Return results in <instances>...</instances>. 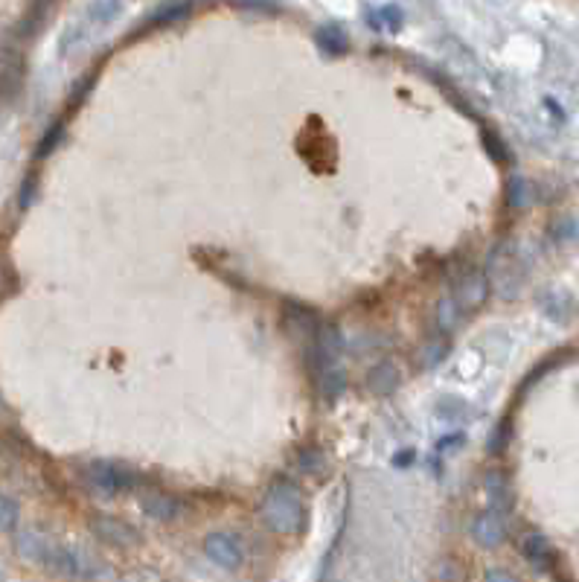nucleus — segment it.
<instances>
[{
	"label": "nucleus",
	"mask_w": 579,
	"mask_h": 582,
	"mask_svg": "<svg viewBox=\"0 0 579 582\" xmlns=\"http://www.w3.org/2000/svg\"><path fill=\"white\" fill-rule=\"evenodd\" d=\"M480 143H483V149H487L489 161L501 163V166L512 163V152H510L507 140H504V137H501L498 132H495V129H483V134H480Z\"/></svg>",
	"instance_id": "obj_18"
},
{
	"label": "nucleus",
	"mask_w": 579,
	"mask_h": 582,
	"mask_svg": "<svg viewBox=\"0 0 579 582\" xmlns=\"http://www.w3.org/2000/svg\"><path fill=\"white\" fill-rule=\"evenodd\" d=\"M405 460H414V451H402V454H396V458H393L396 466H408Z\"/></svg>",
	"instance_id": "obj_32"
},
{
	"label": "nucleus",
	"mask_w": 579,
	"mask_h": 582,
	"mask_svg": "<svg viewBox=\"0 0 579 582\" xmlns=\"http://www.w3.org/2000/svg\"><path fill=\"white\" fill-rule=\"evenodd\" d=\"M314 367L318 364H332V362H341V353H344V335L335 323L323 321L318 323L314 330Z\"/></svg>",
	"instance_id": "obj_8"
},
{
	"label": "nucleus",
	"mask_w": 579,
	"mask_h": 582,
	"mask_svg": "<svg viewBox=\"0 0 579 582\" xmlns=\"http://www.w3.org/2000/svg\"><path fill=\"white\" fill-rule=\"evenodd\" d=\"M457 317H460V312H457V306H455V300L451 298H443L437 303V323H440V330H455V323H457Z\"/></svg>",
	"instance_id": "obj_26"
},
{
	"label": "nucleus",
	"mask_w": 579,
	"mask_h": 582,
	"mask_svg": "<svg viewBox=\"0 0 579 582\" xmlns=\"http://www.w3.org/2000/svg\"><path fill=\"white\" fill-rule=\"evenodd\" d=\"M93 84H97V70L88 73V79H82L76 88H73V93H70V111L79 108V105L91 97V88H93Z\"/></svg>",
	"instance_id": "obj_27"
},
{
	"label": "nucleus",
	"mask_w": 579,
	"mask_h": 582,
	"mask_svg": "<svg viewBox=\"0 0 579 582\" xmlns=\"http://www.w3.org/2000/svg\"><path fill=\"white\" fill-rule=\"evenodd\" d=\"M47 12H50V6H47V4H36V6H29V9H27V15L20 18V24H18V36H20V38H33V36L38 33V29H41V24H44V20H41V18H44Z\"/></svg>",
	"instance_id": "obj_22"
},
{
	"label": "nucleus",
	"mask_w": 579,
	"mask_h": 582,
	"mask_svg": "<svg viewBox=\"0 0 579 582\" xmlns=\"http://www.w3.org/2000/svg\"><path fill=\"white\" fill-rule=\"evenodd\" d=\"M65 134H67L65 120H56V123H52L50 129L41 134V140H38V146H36V161H44V157H50L52 152H56L59 146H61V140H65Z\"/></svg>",
	"instance_id": "obj_19"
},
{
	"label": "nucleus",
	"mask_w": 579,
	"mask_h": 582,
	"mask_svg": "<svg viewBox=\"0 0 579 582\" xmlns=\"http://www.w3.org/2000/svg\"><path fill=\"white\" fill-rule=\"evenodd\" d=\"M189 12H193V6L189 4H163V6H157V12L146 18V24L140 27V33H146V29H161V27H170L175 24V20H181L186 18Z\"/></svg>",
	"instance_id": "obj_17"
},
{
	"label": "nucleus",
	"mask_w": 579,
	"mask_h": 582,
	"mask_svg": "<svg viewBox=\"0 0 579 582\" xmlns=\"http://www.w3.org/2000/svg\"><path fill=\"white\" fill-rule=\"evenodd\" d=\"M521 554H524V559L535 568V570H553V565H556V550H553V545L547 542V538L542 536V533H527L521 538Z\"/></svg>",
	"instance_id": "obj_11"
},
{
	"label": "nucleus",
	"mask_w": 579,
	"mask_h": 582,
	"mask_svg": "<svg viewBox=\"0 0 579 582\" xmlns=\"http://www.w3.org/2000/svg\"><path fill=\"white\" fill-rule=\"evenodd\" d=\"M364 18L376 33H399L405 24V12L399 4H367Z\"/></svg>",
	"instance_id": "obj_9"
},
{
	"label": "nucleus",
	"mask_w": 579,
	"mask_h": 582,
	"mask_svg": "<svg viewBox=\"0 0 579 582\" xmlns=\"http://www.w3.org/2000/svg\"><path fill=\"white\" fill-rule=\"evenodd\" d=\"M297 469L303 474H323L326 469V454L318 446H306L297 451Z\"/></svg>",
	"instance_id": "obj_21"
},
{
	"label": "nucleus",
	"mask_w": 579,
	"mask_h": 582,
	"mask_svg": "<svg viewBox=\"0 0 579 582\" xmlns=\"http://www.w3.org/2000/svg\"><path fill=\"white\" fill-rule=\"evenodd\" d=\"M91 533L97 536L102 545H108V547L129 550L134 545H140V533H137L129 522H123V518H114V515H93L91 518Z\"/></svg>",
	"instance_id": "obj_6"
},
{
	"label": "nucleus",
	"mask_w": 579,
	"mask_h": 582,
	"mask_svg": "<svg viewBox=\"0 0 579 582\" xmlns=\"http://www.w3.org/2000/svg\"><path fill=\"white\" fill-rule=\"evenodd\" d=\"M314 382H318V390L326 402H335V399H341V394L346 390V370L341 362L318 364L314 367Z\"/></svg>",
	"instance_id": "obj_12"
},
{
	"label": "nucleus",
	"mask_w": 579,
	"mask_h": 582,
	"mask_svg": "<svg viewBox=\"0 0 579 582\" xmlns=\"http://www.w3.org/2000/svg\"><path fill=\"white\" fill-rule=\"evenodd\" d=\"M236 9H242V12H277L280 6H271V4H239Z\"/></svg>",
	"instance_id": "obj_31"
},
{
	"label": "nucleus",
	"mask_w": 579,
	"mask_h": 582,
	"mask_svg": "<svg viewBox=\"0 0 579 582\" xmlns=\"http://www.w3.org/2000/svg\"><path fill=\"white\" fill-rule=\"evenodd\" d=\"M487 495L495 506H510V490H507V481L501 474H489L487 478Z\"/></svg>",
	"instance_id": "obj_25"
},
{
	"label": "nucleus",
	"mask_w": 579,
	"mask_h": 582,
	"mask_svg": "<svg viewBox=\"0 0 579 582\" xmlns=\"http://www.w3.org/2000/svg\"><path fill=\"white\" fill-rule=\"evenodd\" d=\"M559 582H567V579H559Z\"/></svg>",
	"instance_id": "obj_33"
},
{
	"label": "nucleus",
	"mask_w": 579,
	"mask_h": 582,
	"mask_svg": "<svg viewBox=\"0 0 579 582\" xmlns=\"http://www.w3.org/2000/svg\"><path fill=\"white\" fill-rule=\"evenodd\" d=\"M367 390L376 396H391L393 390L402 382V376H399V367L393 362H378L370 373H367Z\"/></svg>",
	"instance_id": "obj_13"
},
{
	"label": "nucleus",
	"mask_w": 579,
	"mask_h": 582,
	"mask_svg": "<svg viewBox=\"0 0 579 582\" xmlns=\"http://www.w3.org/2000/svg\"><path fill=\"white\" fill-rule=\"evenodd\" d=\"M469 533H472V538H475V545L495 550L498 545H504V538H507V524H504L498 510H483L472 518Z\"/></svg>",
	"instance_id": "obj_7"
},
{
	"label": "nucleus",
	"mask_w": 579,
	"mask_h": 582,
	"mask_svg": "<svg viewBox=\"0 0 579 582\" xmlns=\"http://www.w3.org/2000/svg\"><path fill=\"white\" fill-rule=\"evenodd\" d=\"M259 518L268 530L280 536H294L306 524V501L303 492L286 478H277L259 501Z\"/></svg>",
	"instance_id": "obj_1"
},
{
	"label": "nucleus",
	"mask_w": 579,
	"mask_h": 582,
	"mask_svg": "<svg viewBox=\"0 0 579 582\" xmlns=\"http://www.w3.org/2000/svg\"><path fill=\"white\" fill-rule=\"evenodd\" d=\"M18 518H20L18 504L12 498H6V495H0V533H15Z\"/></svg>",
	"instance_id": "obj_24"
},
{
	"label": "nucleus",
	"mask_w": 579,
	"mask_h": 582,
	"mask_svg": "<svg viewBox=\"0 0 579 582\" xmlns=\"http://www.w3.org/2000/svg\"><path fill=\"white\" fill-rule=\"evenodd\" d=\"M489 298V277H487V271H480V268H463V274L457 277L455 283V306H457V312H475L480 309L483 303H487Z\"/></svg>",
	"instance_id": "obj_4"
},
{
	"label": "nucleus",
	"mask_w": 579,
	"mask_h": 582,
	"mask_svg": "<svg viewBox=\"0 0 579 582\" xmlns=\"http://www.w3.org/2000/svg\"><path fill=\"white\" fill-rule=\"evenodd\" d=\"M446 355H448V338L446 335L428 338V341L419 347V364H423L425 370L437 367Z\"/></svg>",
	"instance_id": "obj_20"
},
{
	"label": "nucleus",
	"mask_w": 579,
	"mask_h": 582,
	"mask_svg": "<svg viewBox=\"0 0 579 582\" xmlns=\"http://www.w3.org/2000/svg\"><path fill=\"white\" fill-rule=\"evenodd\" d=\"M483 582H519V577L510 574L507 568H489L487 574H483Z\"/></svg>",
	"instance_id": "obj_29"
},
{
	"label": "nucleus",
	"mask_w": 579,
	"mask_h": 582,
	"mask_svg": "<svg viewBox=\"0 0 579 582\" xmlns=\"http://www.w3.org/2000/svg\"><path fill=\"white\" fill-rule=\"evenodd\" d=\"M79 481L97 498H117L137 486V472L117 460H91L79 469Z\"/></svg>",
	"instance_id": "obj_2"
},
{
	"label": "nucleus",
	"mask_w": 579,
	"mask_h": 582,
	"mask_svg": "<svg viewBox=\"0 0 579 582\" xmlns=\"http://www.w3.org/2000/svg\"><path fill=\"white\" fill-rule=\"evenodd\" d=\"M44 568H50L52 574H59L65 579H93L102 570V565L91 554H82V550H76V547H65V545H56V542H52L47 550Z\"/></svg>",
	"instance_id": "obj_3"
},
{
	"label": "nucleus",
	"mask_w": 579,
	"mask_h": 582,
	"mask_svg": "<svg viewBox=\"0 0 579 582\" xmlns=\"http://www.w3.org/2000/svg\"><path fill=\"white\" fill-rule=\"evenodd\" d=\"M314 41H318V47L326 56H344V52L350 50V36H346V29L341 24H335V20L314 29Z\"/></svg>",
	"instance_id": "obj_14"
},
{
	"label": "nucleus",
	"mask_w": 579,
	"mask_h": 582,
	"mask_svg": "<svg viewBox=\"0 0 579 582\" xmlns=\"http://www.w3.org/2000/svg\"><path fill=\"white\" fill-rule=\"evenodd\" d=\"M204 554L213 565L225 568V570H236L245 562V550H242L239 538L227 530H213L204 536Z\"/></svg>",
	"instance_id": "obj_5"
},
{
	"label": "nucleus",
	"mask_w": 579,
	"mask_h": 582,
	"mask_svg": "<svg viewBox=\"0 0 579 582\" xmlns=\"http://www.w3.org/2000/svg\"><path fill=\"white\" fill-rule=\"evenodd\" d=\"M530 204V187L524 178H510L507 184V207L510 210H524Z\"/></svg>",
	"instance_id": "obj_23"
},
{
	"label": "nucleus",
	"mask_w": 579,
	"mask_h": 582,
	"mask_svg": "<svg viewBox=\"0 0 579 582\" xmlns=\"http://www.w3.org/2000/svg\"><path fill=\"white\" fill-rule=\"evenodd\" d=\"M120 9H123L120 4H93V6H91V12L97 15V20H108L111 15H117Z\"/></svg>",
	"instance_id": "obj_30"
},
{
	"label": "nucleus",
	"mask_w": 579,
	"mask_h": 582,
	"mask_svg": "<svg viewBox=\"0 0 579 582\" xmlns=\"http://www.w3.org/2000/svg\"><path fill=\"white\" fill-rule=\"evenodd\" d=\"M36 175H29L24 187H20V195H18V207L20 210H29V204H33V195H36Z\"/></svg>",
	"instance_id": "obj_28"
},
{
	"label": "nucleus",
	"mask_w": 579,
	"mask_h": 582,
	"mask_svg": "<svg viewBox=\"0 0 579 582\" xmlns=\"http://www.w3.org/2000/svg\"><path fill=\"white\" fill-rule=\"evenodd\" d=\"M143 513L155 518V522H175L178 515L184 513V504L175 498V495L163 492V490H155V492H146L140 498Z\"/></svg>",
	"instance_id": "obj_10"
},
{
	"label": "nucleus",
	"mask_w": 579,
	"mask_h": 582,
	"mask_svg": "<svg viewBox=\"0 0 579 582\" xmlns=\"http://www.w3.org/2000/svg\"><path fill=\"white\" fill-rule=\"evenodd\" d=\"M50 545H52L50 538L44 533H38V530H20L15 536V550L27 559V562L44 565V556H47Z\"/></svg>",
	"instance_id": "obj_15"
},
{
	"label": "nucleus",
	"mask_w": 579,
	"mask_h": 582,
	"mask_svg": "<svg viewBox=\"0 0 579 582\" xmlns=\"http://www.w3.org/2000/svg\"><path fill=\"white\" fill-rule=\"evenodd\" d=\"M282 315H286V321L294 326L297 332H312L318 330V312L309 309V306H303V303H294V300H286V306H282Z\"/></svg>",
	"instance_id": "obj_16"
}]
</instances>
